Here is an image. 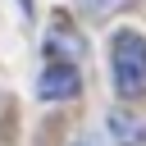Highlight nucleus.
Segmentation results:
<instances>
[{
	"label": "nucleus",
	"mask_w": 146,
	"mask_h": 146,
	"mask_svg": "<svg viewBox=\"0 0 146 146\" xmlns=\"http://www.w3.org/2000/svg\"><path fill=\"white\" fill-rule=\"evenodd\" d=\"M110 59H114V91L119 96H141L146 91V36L123 27L114 32V46H110Z\"/></svg>",
	"instance_id": "nucleus-1"
},
{
	"label": "nucleus",
	"mask_w": 146,
	"mask_h": 146,
	"mask_svg": "<svg viewBox=\"0 0 146 146\" xmlns=\"http://www.w3.org/2000/svg\"><path fill=\"white\" fill-rule=\"evenodd\" d=\"M36 91L46 96V100H73L78 91H82V78H78V68L73 64H46L41 68V78H36Z\"/></svg>",
	"instance_id": "nucleus-2"
},
{
	"label": "nucleus",
	"mask_w": 146,
	"mask_h": 146,
	"mask_svg": "<svg viewBox=\"0 0 146 146\" xmlns=\"http://www.w3.org/2000/svg\"><path fill=\"white\" fill-rule=\"evenodd\" d=\"M46 55H50L55 64H78V59L87 55V46H82V36H78L64 18H55V23H50V36H46Z\"/></svg>",
	"instance_id": "nucleus-3"
},
{
	"label": "nucleus",
	"mask_w": 146,
	"mask_h": 146,
	"mask_svg": "<svg viewBox=\"0 0 146 146\" xmlns=\"http://www.w3.org/2000/svg\"><path fill=\"white\" fill-rule=\"evenodd\" d=\"M110 132H114V137H119L123 146H137V141L146 137V128H141L137 119H128L123 110H114V114H110Z\"/></svg>",
	"instance_id": "nucleus-4"
},
{
	"label": "nucleus",
	"mask_w": 146,
	"mask_h": 146,
	"mask_svg": "<svg viewBox=\"0 0 146 146\" xmlns=\"http://www.w3.org/2000/svg\"><path fill=\"white\" fill-rule=\"evenodd\" d=\"M78 5H82L87 14H110V9L119 5V0H78Z\"/></svg>",
	"instance_id": "nucleus-5"
},
{
	"label": "nucleus",
	"mask_w": 146,
	"mask_h": 146,
	"mask_svg": "<svg viewBox=\"0 0 146 146\" xmlns=\"http://www.w3.org/2000/svg\"><path fill=\"white\" fill-rule=\"evenodd\" d=\"M78 146H96V141H87V137H82V141H78Z\"/></svg>",
	"instance_id": "nucleus-6"
}]
</instances>
